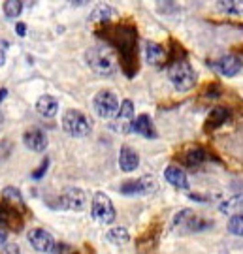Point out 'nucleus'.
<instances>
[{"label": "nucleus", "mask_w": 243, "mask_h": 254, "mask_svg": "<svg viewBox=\"0 0 243 254\" xmlns=\"http://www.w3.org/2000/svg\"><path fill=\"white\" fill-rule=\"evenodd\" d=\"M23 143L27 145V149L34 151V153H44L47 149V136L40 128H28L23 134Z\"/></svg>", "instance_id": "f8f14e48"}, {"label": "nucleus", "mask_w": 243, "mask_h": 254, "mask_svg": "<svg viewBox=\"0 0 243 254\" xmlns=\"http://www.w3.org/2000/svg\"><path fill=\"white\" fill-rule=\"evenodd\" d=\"M0 224L4 230L19 232V228L23 226V218L19 217L17 209H13L8 203H0Z\"/></svg>", "instance_id": "ddd939ff"}, {"label": "nucleus", "mask_w": 243, "mask_h": 254, "mask_svg": "<svg viewBox=\"0 0 243 254\" xmlns=\"http://www.w3.org/2000/svg\"><path fill=\"white\" fill-rule=\"evenodd\" d=\"M92 108L94 113L100 119H115V115L119 113V100L115 96V92L111 91H100L94 94L92 98Z\"/></svg>", "instance_id": "39448f33"}, {"label": "nucleus", "mask_w": 243, "mask_h": 254, "mask_svg": "<svg viewBox=\"0 0 243 254\" xmlns=\"http://www.w3.org/2000/svg\"><path fill=\"white\" fill-rule=\"evenodd\" d=\"M157 190V179L151 177V175H144L136 181H128L121 187V192L123 194H128V196H138V194H151V192Z\"/></svg>", "instance_id": "9d476101"}, {"label": "nucleus", "mask_w": 243, "mask_h": 254, "mask_svg": "<svg viewBox=\"0 0 243 254\" xmlns=\"http://www.w3.org/2000/svg\"><path fill=\"white\" fill-rule=\"evenodd\" d=\"M242 66H243L242 61L236 55H223L221 59H217L215 63H213V68L221 75H225V77H234V75H238L240 70H242Z\"/></svg>", "instance_id": "9b49d317"}, {"label": "nucleus", "mask_w": 243, "mask_h": 254, "mask_svg": "<svg viewBox=\"0 0 243 254\" xmlns=\"http://www.w3.org/2000/svg\"><path fill=\"white\" fill-rule=\"evenodd\" d=\"M6 243H8V234L4 228H0V247H4Z\"/></svg>", "instance_id": "c756f323"}, {"label": "nucleus", "mask_w": 243, "mask_h": 254, "mask_svg": "<svg viewBox=\"0 0 243 254\" xmlns=\"http://www.w3.org/2000/svg\"><path fill=\"white\" fill-rule=\"evenodd\" d=\"M111 15H115L113 8H109V6H106V4H100V6H96V8L92 9L90 21H109Z\"/></svg>", "instance_id": "393cba45"}, {"label": "nucleus", "mask_w": 243, "mask_h": 254, "mask_svg": "<svg viewBox=\"0 0 243 254\" xmlns=\"http://www.w3.org/2000/svg\"><path fill=\"white\" fill-rule=\"evenodd\" d=\"M206 160H207V153L204 151V149H200V147H196V149H190L189 153L185 154V164H187V166H190V168L200 166V164H204Z\"/></svg>", "instance_id": "5701e85b"}, {"label": "nucleus", "mask_w": 243, "mask_h": 254, "mask_svg": "<svg viewBox=\"0 0 243 254\" xmlns=\"http://www.w3.org/2000/svg\"><path fill=\"white\" fill-rule=\"evenodd\" d=\"M2 198L6 201H9V203H15L19 207H23V196H21V192L15 187H6L2 190Z\"/></svg>", "instance_id": "a878e982"}, {"label": "nucleus", "mask_w": 243, "mask_h": 254, "mask_svg": "<svg viewBox=\"0 0 243 254\" xmlns=\"http://www.w3.org/2000/svg\"><path fill=\"white\" fill-rule=\"evenodd\" d=\"M209 226H211L209 220L198 218L194 215V211H190V209H183L173 218V228H179L185 232H200V230H206Z\"/></svg>", "instance_id": "423d86ee"}, {"label": "nucleus", "mask_w": 243, "mask_h": 254, "mask_svg": "<svg viewBox=\"0 0 243 254\" xmlns=\"http://www.w3.org/2000/svg\"><path fill=\"white\" fill-rule=\"evenodd\" d=\"M4 63H6V53H4L2 49H0V68L4 66Z\"/></svg>", "instance_id": "473e14b6"}, {"label": "nucleus", "mask_w": 243, "mask_h": 254, "mask_svg": "<svg viewBox=\"0 0 243 254\" xmlns=\"http://www.w3.org/2000/svg\"><path fill=\"white\" fill-rule=\"evenodd\" d=\"M85 61H87L92 72H96L98 75H104V77H109V75H113L117 72V61H115V55L109 47H90L85 53Z\"/></svg>", "instance_id": "f257e3e1"}, {"label": "nucleus", "mask_w": 243, "mask_h": 254, "mask_svg": "<svg viewBox=\"0 0 243 254\" xmlns=\"http://www.w3.org/2000/svg\"><path fill=\"white\" fill-rule=\"evenodd\" d=\"M2 249H4V254H21L19 253V247L15 243H6Z\"/></svg>", "instance_id": "c85d7f7f"}, {"label": "nucleus", "mask_w": 243, "mask_h": 254, "mask_svg": "<svg viewBox=\"0 0 243 254\" xmlns=\"http://www.w3.org/2000/svg\"><path fill=\"white\" fill-rule=\"evenodd\" d=\"M15 30H17L19 36H27V27H25L23 23H17V27H15Z\"/></svg>", "instance_id": "7c9ffc66"}, {"label": "nucleus", "mask_w": 243, "mask_h": 254, "mask_svg": "<svg viewBox=\"0 0 243 254\" xmlns=\"http://www.w3.org/2000/svg\"><path fill=\"white\" fill-rule=\"evenodd\" d=\"M221 211L226 215H243V194H236L230 196L228 200H225L221 203Z\"/></svg>", "instance_id": "aec40b11"}, {"label": "nucleus", "mask_w": 243, "mask_h": 254, "mask_svg": "<svg viewBox=\"0 0 243 254\" xmlns=\"http://www.w3.org/2000/svg\"><path fill=\"white\" fill-rule=\"evenodd\" d=\"M145 59H147V63L151 64V66H162V64L166 63V59H168V53L159 44L147 42L145 44Z\"/></svg>", "instance_id": "f3484780"}, {"label": "nucleus", "mask_w": 243, "mask_h": 254, "mask_svg": "<svg viewBox=\"0 0 243 254\" xmlns=\"http://www.w3.org/2000/svg\"><path fill=\"white\" fill-rule=\"evenodd\" d=\"M138 166H140V154L136 153L132 147H121V153H119V168L123 170V172L130 173L138 170Z\"/></svg>", "instance_id": "4468645a"}, {"label": "nucleus", "mask_w": 243, "mask_h": 254, "mask_svg": "<svg viewBox=\"0 0 243 254\" xmlns=\"http://www.w3.org/2000/svg\"><path fill=\"white\" fill-rule=\"evenodd\" d=\"M132 123H134V104L132 100H125L119 108V113L113 119L111 128L119 134H126L132 130Z\"/></svg>", "instance_id": "0eeeda50"}, {"label": "nucleus", "mask_w": 243, "mask_h": 254, "mask_svg": "<svg viewBox=\"0 0 243 254\" xmlns=\"http://www.w3.org/2000/svg\"><path fill=\"white\" fill-rule=\"evenodd\" d=\"M106 239H108L109 243H113V245H125L130 241V234H128V230L123 226H115L108 230V234H106Z\"/></svg>", "instance_id": "4be33fe9"}, {"label": "nucleus", "mask_w": 243, "mask_h": 254, "mask_svg": "<svg viewBox=\"0 0 243 254\" xmlns=\"http://www.w3.org/2000/svg\"><path fill=\"white\" fill-rule=\"evenodd\" d=\"M230 117V111L226 108H213L209 111V115L206 119V132H211V130H217L219 127H223L226 121Z\"/></svg>", "instance_id": "6ab92c4d"}, {"label": "nucleus", "mask_w": 243, "mask_h": 254, "mask_svg": "<svg viewBox=\"0 0 243 254\" xmlns=\"http://www.w3.org/2000/svg\"><path fill=\"white\" fill-rule=\"evenodd\" d=\"M168 79L173 85V89L179 92L190 91L196 85V72L192 70V66L189 64L187 59H173L168 66Z\"/></svg>", "instance_id": "f03ea898"}, {"label": "nucleus", "mask_w": 243, "mask_h": 254, "mask_svg": "<svg viewBox=\"0 0 243 254\" xmlns=\"http://www.w3.org/2000/svg\"><path fill=\"white\" fill-rule=\"evenodd\" d=\"M63 128L66 130V134H70L74 137H81L89 134L92 125L85 113H81L78 109H68L63 115Z\"/></svg>", "instance_id": "20e7f679"}, {"label": "nucleus", "mask_w": 243, "mask_h": 254, "mask_svg": "<svg viewBox=\"0 0 243 254\" xmlns=\"http://www.w3.org/2000/svg\"><path fill=\"white\" fill-rule=\"evenodd\" d=\"M47 166H49V158H44V162H42V166L38 168V172L32 173V177H34V179H40V177H42V175L45 173V170H47Z\"/></svg>", "instance_id": "cd10ccee"}, {"label": "nucleus", "mask_w": 243, "mask_h": 254, "mask_svg": "<svg viewBox=\"0 0 243 254\" xmlns=\"http://www.w3.org/2000/svg\"><path fill=\"white\" fill-rule=\"evenodd\" d=\"M36 111L44 119H53L55 115H57V111H59V102H57V98H53V96L44 94V96L38 98Z\"/></svg>", "instance_id": "a211bd4d"}, {"label": "nucleus", "mask_w": 243, "mask_h": 254, "mask_svg": "<svg viewBox=\"0 0 243 254\" xmlns=\"http://www.w3.org/2000/svg\"><path fill=\"white\" fill-rule=\"evenodd\" d=\"M164 179L173 185L175 189H183V190H187L189 189V179H187V173L183 168L179 166H168L166 170H164Z\"/></svg>", "instance_id": "2eb2a0df"}, {"label": "nucleus", "mask_w": 243, "mask_h": 254, "mask_svg": "<svg viewBox=\"0 0 243 254\" xmlns=\"http://www.w3.org/2000/svg\"><path fill=\"white\" fill-rule=\"evenodd\" d=\"M217 9L226 15H243V2L242 0H219Z\"/></svg>", "instance_id": "412c9836"}, {"label": "nucleus", "mask_w": 243, "mask_h": 254, "mask_svg": "<svg viewBox=\"0 0 243 254\" xmlns=\"http://www.w3.org/2000/svg\"><path fill=\"white\" fill-rule=\"evenodd\" d=\"M0 123H2V115H0Z\"/></svg>", "instance_id": "f704fd0d"}, {"label": "nucleus", "mask_w": 243, "mask_h": 254, "mask_svg": "<svg viewBox=\"0 0 243 254\" xmlns=\"http://www.w3.org/2000/svg\"><path fill=\"white\" fill-rule=\"evenodd\" d=\"M217 89H219L217 85H215V87H209V91H207V94H206L207 98H217V96H219V92H217Z\"/></svg>", "instance_id": "2f4dec72"}, {"label": "nucleus", "mask_w": 243, "mask_h": 254, "mask_svg": "<svg viewBox=\"0 0 243 254\" xmlns=\"http://www.w3.org/2000/svg\"><path fill=\"white\" fill-rule=\"evenodd\" d=\"M6 94H8V91H6V89H0V102L6 98Z\"/></svg>", "instance_id": "72a5a7b5"}, {"label": "nucleus", "mask_w": 243, "mask_h": 254, "mask_svg": "<svg viewBox=\"0 0 243 254\" xmlns=\"http://www.w3.org/2000/svg\"><path fill=\"white\" fill-rule=\"evenodd\" d=\"M4 15L9 19H15L21 15V11H23V2L21 0H6L4 2Z\"/></svg>", "instance_id": "b1692460"}, {"label": "nucleus", "mask_w": 243, "mask_h": 254, "mask_svg": "<svg viewBox=\"0 0 243 254\" xmlns=\"http://www.w3.org/2000/svg\"><path fill=\"white\" fill-rule=\"evenodd\" d=\"M87 205V196L81 189H68L59 198V207L66 211H83Z\"/></svg>", "instance_id": "1a4fd4ad"}, {"label": "nucleus", "mask_w": 243, "mask_h": 254, "mask_svg": "<svg viewBox=\"0 0 243 254\" xmlns=\"http://www.w3.org/2000/svg\"><path fill=\"white\" fill-rule=\"evenodd\" d=\"M27 239L30 247L38 251V253H51L55 249V239L53 236L49 234V232H45L42 228H32V230H28L27 234Z\"/></svg>", "instance_id": "6e6552de"}, {"label": "nucleus", "mask_w": 243, "mask_h": 254, "mask_svg": "<svg viewBox=\"0 0 243 254\" xmlns=\"http://www.w3.org/2000/svg\"><path fill=\"white\" fill-rule=\"evenodd\" d=\"M228 232L232 236L243 237V215H234L228 220Z\"/></svg>", "instance_id": "bb28decb"}, {"label": "nucleus", "mask_w": 243, "mask_h": 254, "mask_svg": "<svg viewBox=\"0 0 243 254\" xmlns=\"http://www.w3.org/2000/svg\"><path fill=\"white\" fill-rule=\"evenodd\" d=\"M90 215L92 218L100 222V224H111L115 220V205L109 200L108 194L104 192H96L92 196V203H90Z\"/></svg>", "instance_id": "7ed1b4c3"}, {"label": "nucleus", "mask_w": 243, "mask_h": 254, "mask_svg": "<svg viewBox=\"0 0 243 254\" xmlns=\"http://www.w3.org/2000/svg\"><path fill=\"white\" fill-rule=\"evenodd\" d=\"M132 132L147 137V139H155V137L159 136L157 130H155V125H153V121H151V117L145 115V113L144 115H138V119H134V123H132Z\"/></svg>", "instance_id": "dca6fc26"}]
</instances>
